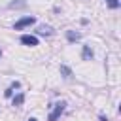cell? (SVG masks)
Listing matches in <instances>:
<instances>
[{
  "mask_svg": "<svg viewBox=\"0 0 121 121\" xmlns=\"http://www.w3.org/2000/svg\"><path fill=\"white\" fill-rule=\"evenodd\" d=\"M9 87H11V89H19V87H21V83H19V81H13Z\"/></svg>",
  "mask_w": 121,
  "mask_h": 121,
  "instance_id": "8fae6325",
  "label": "cell"
},
{
  "mask_svg": "<svg viewBox=\"0 0 121 121\" xmlns=\"http://www.w3.org/2000/svg\"><path fill=\"white\" fill-rule=\"evenodd\" d=\"M66 38H68V42H78L81 38V34L79 32H74V30H68L66 32Z\"/></svg>",
  "mask_w": 121,
  "mask_h": 121,
  "instance_id": "5b68a950",
  "label": "cell"
},
{
  "mask_svg": "<svg viewBox=\"0 0 121 121\" xmlns=\"http://www.w3.org/2000/svg\"><path fill=\"white\" fill-rule=\"evenodd\" d=\"M60 74H62V76H64L66 79H68V78H72V70H70L68 66H64V64L60 66Z\"/></svg>",
  "mask_w": 121,
  "mask_h": 121,
  "instance_id": "ba28073f",
  "label": "cell"
},
{
  "mask_svg": "<svg viewBox=\"0 0 121 121\" xmlns=\"http://www.w3.org/2000/svg\"><path fill=\"white\" fill-rule=\"evenodd\" d=\"M34 23H36V17H23V19H19V21L13 25V28H15V30H21V28L30 26V25H34Z\"/></svg>",
  "mask_w": 121,
  "mask_h": 121,
  "instance_id": "7a4b0ae2",
  "label": "cell"
},
{
  "mask_svg": "<svg viewBox=\"0 0 121 121\" xmlns=\"http://www.w3.org/2000/svg\"><path fill=\"white\" fill-rule=\"evenodd\" d=\"M21 43H25L28 47H34V45H38V38L32 36V34H23L21 36Z\"/></svg>",
  "mask_w": 121,
  "mask_h": 121,
  "instance_id": "3957f363",
  "label": "cell"
},
{
  "mask_svg": "<svg viewBox=\"0 0 121 121\" xmlns=\"http://www.w3.org/2000/svg\"><path fill=\"white\" fill-rule=\"evenodd\" d=\"M106 4H108L112 9H117V8L121 6V2H119V0H106Z\"/></svg>",
  "mask_w": 121,
  "mask_h": 121,
  "instance_id": "30bf717a",
  "label": "cell"
},
{
  "mask_svg": "<svg viewBox=\"0 0 121 121\" xmlns=\"http://www.w3.org/2000/svg\"><path fill=\"white\" fill-rule=\"evenodd\" d=\"M81 57H83L85 60H89V59H93V49H91L89 45H83V51H81Z\"/></svg>",
  "mask_w": 121,
  "mask_h": 121,
  "instance_id": "8992f818",
  "label": "cell"
},
{
  "mask_svg": "<svg viewBox=\"0 0 121 121\" xmlns=\"http://www.w3.org/2000/svg\"><path fill=\"white\" fill-rule=\"evenodd\" d=\"M28 121H36V119H34V117H30V119H28Z\"/></svg>",
  "mask_w": 121,
  "mask_h": 121,
  "instance_id": "4fadbf2b",
  "label": "cell"
},
{
  "mask_svg": "<svg viewBox=\"0 0 121 121\" xmlns=\"http://www.w3.org/2000/svg\"><path fill=\"white\" fill-rule=\"evenodd\" d=\"M23 102H25V95H23V93H19V95L13 98V106H21Z\"/></svg>",
  "mask_w": 121,
  "mask_h": 121,
  "instance_id": "9c48e42d",
  "label": "cell"
},
{
  "mask_svg": "<svg viewBox=\"0 0 121 121\" xmlns=\"http://www.w3.org/2000/svg\"><path fill=\"white\" fill-rule=\"evenodd\" d=\"M25 6H26V2H25V0H13V2L9 4V8H11V9H15V8H25Z\"/></svg>",
  "mask_w": 121,
  "mask_h": 121,
  "instance_id": "52a82bcc",
  "label": "cell"
},
{
  "mask_svg": "<svg viewBox=\"0 0 121 121\" xmlns=\"http://www.w3.org/2000/svg\"><path fill=\"white\" fill-rule=\"evenodd\" d=\"M64 108H66V104H64V102H59V104H55V108H53V112L49 113L47 121H57V119L60 117V113L64 112Z\"/></svg>",
  "mask_w": 121,
  "mask_h": 121,
  "instance_id": "6da1fadb",
  "label": "cell"
},
{
  "mask_svg": "<svg viewBox=\"0 0 121 121\" xmlns=\"http://www.w3.org/2000/svg\"><path fill=\"white\" fill-rule=\"evenodd\" d=\"M4 95H6V96H8V98H9V96H11V95H13V89H11V87H9V89H6V93H4Z\"/></svg>",
  "mask_w": 121,
  "mask_h": 121,
  "instance_id": "7c38bea8",
  "label": "cell"
},
{
  "mask_svg": "<svg viewBox=\"0 0 121 121\" xmlns=\"http://www.w3.org/2000/svg\"><path fill=\"white\" fill-rule=\"evenodd\" d=\"M38 34H42V36H53L55 30H53V26H49V25H42V26H38Z\"/></svg>",
  "mask_w": 121,
  "mask_h": 121,
  "instance_id": "277c9868",
  "label": "cell"
},
{
  "mask_svg": "<svg viewBox=\"0 0 121 121\" xmlns=\"http://www.w3.org/2000/svg\"><path fill=\"white\" fill-rule=\"evenodd\" d=\"M0 57H2V49H0Z\"/></svg>",
  "mask_w": 121,
  "mask_h": 121,
  "instance_id": "5bb4252c",
  "label": "cell"
}]
</instances>
